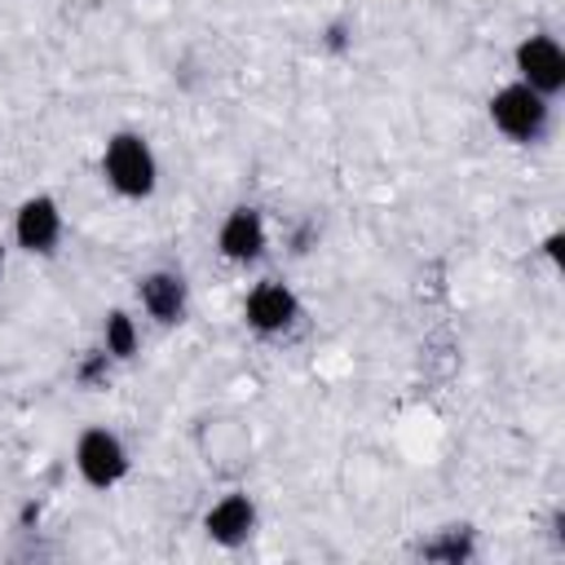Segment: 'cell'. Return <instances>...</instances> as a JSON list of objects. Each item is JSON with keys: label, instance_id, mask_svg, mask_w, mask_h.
<instances>
[{"label": "cell", "instance_id": "5", "mask_svg": "<svg viewBox=\"0 0 565 565\" xmlns=\"http://www.w3.org/2000/svg\"><path fill=\"white\" fill-rule=\"evenodd\" d=\"M243 322L265 335V340H278L287 335L296 322H300V296L282 282V278H260L247 287L243 296Z\"/></svg>", "mask_w": 565, "mask_h": 565}, {"label": "cell", "instance_id": "10", "mask_svg": "<svg viewBox=\"0 0 565 565\" xmlns=\"http://www.w3.org/2000/svg\"><path fill=\"white\" fill-rule=\"evenodd\" d=\"M137 349H141V327H137V318H132L128 309H110V313L102 318V353H106L110 362H128V358H137Z\"/></svg>", "mask_w": 565, "mask_h": 565}, {"label": "cell", "instance_id": "12", "mask_svg": "<svg viewBox=\"0 0 565 565\" xmlns=\"http://www.w3.org/2000/svg\"><path fill=\"white\" fill-rule=\"evenodd\" d=\"M75 375H79V384L102 388V384H106V375H110V358H106L102 349H93V353L79 362V371H75Z\"/></svg>", "mask_w": 565, "mask_h": 565}, {"label": "cell", "instance_id": "3", "mask_svg": "<svg viewBox=\"0 0 565 565\" xmlns=\"http://www.w3.org/2000/svg\"><path fill=\"white\" fill-rule=\"evenodd\" d=\"M71 463H75V472H79L84 486H93V490H115V486L128 477L132 455H128V446H124V437H119L115 428L88 424V428H79V437H75V446H71Z\"/></svg>", "mask_w": 565, "mask_h": 565}, {"label": "cell", "instance_id": "13", "mask_svg": "<svg viewBox=\"0 0 565 565\" xmlns=\"http://www.w3.org/2000/svg\"><path fill=\"white\" fill-rule=\"evenodd\" d=\"M0 274H4V243H0Z\"/></svg>", "mask_w": 565, "mask_h": 565}, {"label": "cell", "instance_id": "6", "mask_svg": "<svg viewBox=\"0 0 565 565\" xmlns=\"http://www.w3.org/2000/svg\"><path fill=\"white\" fill-rule=\"evenodd\" d=\"M66 234V216H62V203L53 194H26L18 207H13V243L18 252L26 256H53L57 243Z\"/></svg>", "mask_w": 565, "mask_h": 565}, {"label": "cell", "instance_id": "8", "mask_svg": "<svg viewBox=\"0 0 565 565\" xmlns=\"http://www.w3.org/2000/svg\"><path fill=\"white\" fill-rule=\"evenodd\" d=\"M137 305L146 318H154L159 327H177L185 322L190 313V278L172 265H159V269H146L137 278Z\"/></svg>", "mask_w": 565, "mask_h": 565}, {"label": "cell", "instance_id": "4", "mask_svg": "<svg viewBox=\"0 0 565 565\" xmlns=\"http://www.w3.org/2000/svg\"><path fill=\"white\" fill-rule=\"evenodd\" d=\"M512 71L525 88L543 93V97H556L565 88V49L552 31H530L516 40L512 49Z\"/></svg>", "mask_w": 565, "mask_h": 565}, {"label": "cell", "instance_id": "11", "mask_svg": "<svg viewBox=\"0 0 565 565\" xmlns=\"http://www.w3.org/2000/svg\"><path fill=\"white\" fill-rule=\"evenodd\" d=\"M424 556L428 561H441V565H459L472 556V530L468 525H446L437 539L424 543Z\"/></svg>", "mask_w": 565, "mask_h": 565}, {"label": "cell", "instance_id": "9", "mask_svg": "<svg viewBox=\"0 0 565 565\" xmlns=\"http://www.w3.org/2000/svg\"><path fill=\"white\" fill-rule=\"evenodd\" d=\"M256 499L247 490H225L221 499H212V508L203 512V534L216 547H243L256 534Z\"/></svg>", "mask_w": 565, "mask_h": 565}, {"label": "cell", "instance_id": "7", "mask_svg": "<svg viewBox=\"0 0 565 565\" xmlns=\"http://www.w3.org/2000/svg\"><path fill=\"white\" fill-rule=\"evenodd\" d=\"M216 252L230 260V265H256L265 252H269V225H265V212L252 207V203H238L221 216L216 225Z\"/></svg>", "mask_w": 565, "mask_h": 565}, {"label": "cell", "instance_id": "1", "mask_svg": "<svg viewBox=\"0 0 565 565\" xmlns=\"http://www.w3.org/2000/svg\"><path fill=\"white\" fill-rule=\"evenodd\" d=\"M102 181L119 194V199H150L159 190V159H154V146L132 132V128H119L106 137L102 146Z\"/></svg>", "mask_w": 565, "mask_h": 565}, {"label": "cell", "instance_id": "2", "mask_svg": "<svg viewBox=\"0 0 565 565\" xmlns=\"http://www.w3.org/2000/svg\"><path fill=\"white\" fill-rule=\"evenodd\" d=\"M486 115H490L494 132L508 137L512 146H539L552 132V97L525 88L521 79L494 88L486 102Z\"/></svg>", "mask_w": 565, "mask_h": 565}]
</instances>
